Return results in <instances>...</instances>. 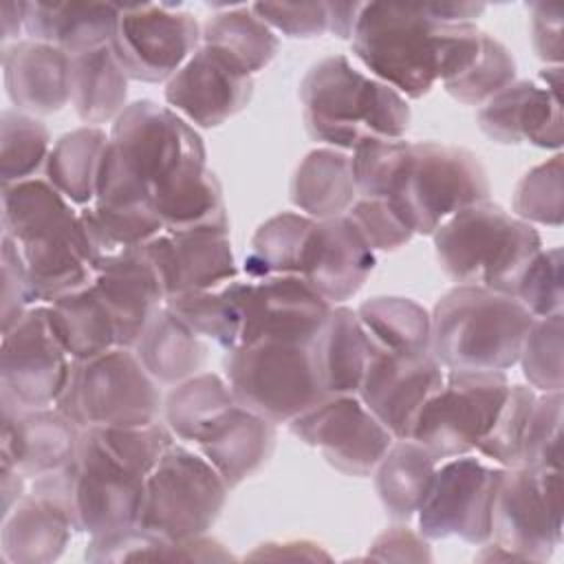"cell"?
<instances>
[{"label": "cell", "mask_w": 564, "mask_h": 564, "mask_svg": "<svg viewBox=\"0 0 564 564\" xmlns=\"http://www.w3.org/2000/svg\"><path fill=\"white\" fill-rule=\"evenodd\" d=\"M207 159L200 134L170 106L132 101L112 121L97 178V205L150 207V196L174 174Z\"/></svg>", "instance_id": "1"}, {"label": "cell", "mask_w": 564, "mask_h": 564, "mask_svg": "<svg viewBox=\"0 0 564 564\" xmlns=\"http://www.w3.org/2000/svg\"><path fill=\"white\" fill-rule=\"evenodd\" d=\"M2 236L24 260L33 302L51 304L93 284L79 212L46 178L2 185Z\"/></svg>", "instance_id": "2"}, {"label": "cell", "mask_w": 564, "mask_h": 564, "mask_svg": "<svg viewBox=\"0 0 564 564\" xmlns=\"http://www.w3.org/2000/svg\"><path fill=\"white\" fill-rule=\"evenodd\" d=\"M476 24H445L421 4L364 2L350 46L357 59L408 99H421L452 68Z\"/></svg>", "instance_id": "3"}, {"label": "cell", "mask_w": 564, "mask_h": 564, "mask_svg": "<svg viewBox=\"0 0 564 564\" xmlns=\"http://www.w3.org/2000/svg\"><path fill=\"white\" fill-rule=\"evenodd\" d=\"M300 104L311 139L341 152L366 141L403 139L410 128L408 99L357 70L346 55L324 57L306 70Z\"/></svg>", "instance_id": "4"}, {"label": "cell", "mask_w": 564, "mask_h": 564, "mask_svg": "<svg viewBox=\"0 0 564 564\" xmlns=\"http://www.w3.org/2000/svg\"><path fill=\"white\" fill-rule=\"evenodd\" d=\"M430 355L443 370H500L518 364L533 315L511 295L456 284L432 313Z\"/></svg>", "instance_id": "5"}, {"label": "cell", "mask_w": 564, "mask_h": 564, "mask_svg": "<svg viewBox=\"0 0 564 564\" xmlns=\"http://www.w3.org/2000/svg\"><path fill=\"white\" fill-rule=\"evenodd\" d=\"M436 260L447 278L463 286H482L511 295L513 286L542 249L533 225L489 200L447 218L434 234Z\"/></svg>", "instance_id": "6"}, {"label": "cell", "mask_w": 564, "mask_h": 564, "mask_svg": "<svg viewBox=\"0 0 564 564\" xmlns=\"http://www.w3.org/2000/svg\"><path fill=\"white\" fill-rule=\"evenodd\" d=\"M77 427H132L161 421L163 397L132 348H110L70 364L55 401Z\"/></svg>", "instance_id": "7"}, {"label": "cell", "mask_w": 564, "mask_h": 564, "mask_svg": "<svg viewBox=\"0 0 564 564\" xmlns=\"http://www.w3.org/2000/svg\"><path fill=\"white\" fill-rule=\"evenodd\" d=\"M143 487V476L108 456L84 430L73 463L33 480V489L57 498L73 529L90 538L137 524Z\"/></svg>", "instance_id": "8"}, {"label": "cell", "mask_w": 564, "mask_h": 564, "mask_svg": "<svg viewBox=\"0 0 564 564\" xmlns=\"http://www.w3.org/2000/svg\"><path fill=\"white\" fill-rule=\"evenodd\" d=\"M225 381L236 403L273 425L293 421L326 397L308 344H238L227 350Z\"/></svg>", "instance_id": "9"}, {"label": "cell", "mask_w": 564, "mask_h": 564, "mask_svg": "<svg viewBox=\"0 0 564 564\" xmlns=\"http://www.w3.org/2000/svg\"><path fill=\"white\" fill-rule=\"evenodd\" d=\"M227 494V482L203 454L172 445L145 478L137 524L176 542L205 535Z\"/></svg>", "instance_id": "10"}, {"label": "cell", "mask_w": 564, "mask_h": 564, "mask_svg": "<svg viewBox=\"0 0 564 564\" xmlns=\"http://www.w3.org/2000/svg\"><path fill=\"white\" fill-rule=\"evenodd\" d=\"M489 192L487 170L467 148L410 143L399 205L414 234L432 236L456 212L489 200Z\"/></svg>", "instance_id": "11"}, {"label": "cell", "mask_w": 564, "mask_h": 564, "mask_svg": "<svg viewBox=\"0 0 564 564\" xmlns=\"http://www.w3.org/2000/svg\"><path fill=\"white\" fill-rule=\"evenodd\" d=\"M500 370H445L441 388L427 399L410 438L438 460L478 449L509 392Z\"/></svg>", "instance_id": "12"}, {"label": "cell", "mask_w": 564, "mask_h": 564, "mask_svg": "<svg viewBox=\"0 0 564 564\" xmlns=\"http://www.w3.org/2000/svg\"><path fill=\"white\" fill-rule=\"evenodd\" d=\"M491 538L522 562H546L562 544V469H502Z\"/></svg>", "instance_id": "13"}, {"label": "cell", "mask_w": 564, "mask_h": 564, "mask_svg": "<svg viewBox=\"0 0 564 564\" xmlns=\"http://www.w3.org/2000/svg\"><path fill=\"white\" fill-rule=\"evenodd\" d=\"M203 31L196 18L178 4H119V22L110 48L134 82H170L196 53Z\"/></svg>", "instance_id": "14"}, {"label": "cell", "mask_w": 564, "mask_h": 564, "mask_svg": "<svg viewBox=\"0 0 564 564\" xmlns=\"http://www.w3.org/2000/svg\"><path fill=\"white\" fill-rule=\"evenodd\" d=\"M505 467H487L469 454L447 458L436 467L416 511L425 540L460 538L480 546L491 540L494 494Z\"/></svg>", "instance_id": "15"}, {"label": "cell", "mask_w": 564, "mask_h": 564, "mask_svg": "<svg viewBox=\"0 0 564 564\" xmlns=\"http://www.w3.org/2000/svg\"><path fill=\"white\" fill-rule=\"evenodd\" d=\"M73 359L57 339L48 306H31L9 330H2V397L20 408H51L59 399Z\"/></svg>", "instance_id": "16"}, {"label": "cell", "mask_w": 564, "mask_h": 564, "mask_svg": "<svg viewBox=\"0 0 564 564\" xmlns=\"http://www.w3.org/2000/svg\"><path fill=\"white\" fill-rule=\"evenodd\" d=\"M302 443L346 476H370L394 436L357 394H330L289 421Z\"/></svg>", "instance_id": "17"}, {"label": "cell", "mask_w": 564, "mask_h": 564, "mask_svg": "<svg viewBox=\"0 0 564 564\" xmlns=\"http://www.w3.org/2000/svg\"><path fill=\"white\" fill-rule=\"evenodd\" d=\"M231 291L242 317L238 344H311L330 311L300 275L234 280Z\"/></svg>", "instance_id": "18"}, {"label": "cell", "mask_w": 564, "mask_h": 564, "mask_svg": "<svg viewBox=\"0 0 564 564\" xmlns=\"http://www.w3.org/2000/svg\"><path fill=\"white\" fill-rule=\"evenodd\" d=\"M476 119L478 128L498 143L560 150L564 143L562 66H549L533 79L509 84L480 106Z\"/></svg>", "instance_id": "19"}, {"label": "cell", "mask_w": 564, "mask_h": 564, "mask_svg": "<svg viewBox=\"0 0 564 564\" xmlns=\"http://www.w3.org/2000/svg\"><path fill=\"white\" fill-rule=\"evenodd\" d=\"M251 93L253 75L203 42L165 84L167 106L200 128L231 119L247 106Z\"/></svg>", "instance_id": "20"}, {"label": "cell", "mask_w": 564, "mask_h": 564, "mask_svg": "<svg viewBox=\"0 0 564 564\" xmlns=\"http://www.w3.org/2000/svg\"><path fill=\"white\" fill-rule=\"evenodd\" d=\"M443 366L427 355L372 350L357 397L401 441L410 438L416 416L443 383Z\"/></svg>", "instance_id": "21"}, {"label": "cell", "mask_w": 564, "mask_h": 564, "mask_svg": "<svg viewBox=\"0 0 564 564\" xmlns=\"http://www.w3.org/2000/svg\"><path fill=\"white\" fill-rule=\"evenodd\" d=\"M165 300L189 291L220 289L238 278L229 229L161 231L141 247Z\"/></svg>", "instance_id": "22"}, {"label": "cell", "mask_w": 564, "mask_h": 564, "mask_svg": "<svg viewBox=\"0 0 564 564\" xmlns=\"http://www.w3.org/2000/svg\"><path fill=\"white\" fill-rule=\"evenodd\" d=\"M0 463L15 467L24 478H40L73 463L82 427L53 408H20L2 397Z\"/></svg>", "instance_id": "23"}, {"label": "cell", "mask_w": 564, "mask_h": 564, "mask_svg": "<svg viewBox=\"0 0 564 564\" xmlns=\"http://www.w3.org/2000/svg\"><path fill=\"white\" fill-rule=\"evenodd\" d=\"M375 262V251L348 216L315 220L300 278L335 306L350 300L364 286Z\"/></svg>", "instance_id": "24"}, {"label": "cell", "mask_w": 564, "mask_h": 564, "mask_svg": "<svg viewBox=\"0 0 564 564\" xmlns=\"http://www.w3.org/2000/svg\"><path fill=\"white\" fill-rule=\"evenodd\" d=\"M90 286L108 308L119 348H132L165 304L159 278L141 249L95 269Z\"/></svg>", "instance_id": "25"}, {"label": "cell", "mask_w": 564, "mask_h": 564, "mask_svg": "<svg viewBox=\"0 0 564 564\" xmlns=\"http://www.w3.org/2000/svg\"><path fill=\"white\" fill-rule=\"evenodd\" d=\"M4 88L15 110L59 112L70 101V55L57 46L22 40L2 48Z\"/></svg>", "instance_id": "26"}, {"label": "cell", "mask_w": 564, "mask_h": 564, "mask_svg": "<svg viewBox=\"0 0 564 564\" xmlns=\"http://www.w3.org/2000/svg\"><path fill=\"white\" fill-rule=\"evenodd\" d=\"M73 522L66 507L44 494L31 489L2 518L0 555L7 564H48L55 562L68 540Z\"/></svg>", "instance_id": "27"}, {"label": "cell", "mask_w": 564, "mask_h": 564, "mask_svg": "<svg viewBox=\"0 0 564 564\" xmlns=\"http://www.w3.org/2000/svg\"><path fill=\"white\" fill-rule=\"evenodd\" d=\"M196 445L227 487L234 489L269 460L275 447V425L236 403Z\"/></svg>", "instance_id": "28"}, {"label": "cell", "mask_w": 564, "mask_h": 564, "mask_svg": "<svg viewBox=\"0 0 564 564\" xmlns=\"http://www.w3.org/2000/svg\"><path fill=\"white\" fill-rule=\"evenodd\" d=\"M119 22L117 2H26L29 40L62 48L70 57L108 46Z\"/></svg>", "instance_id": "29"}, {"label": "cell", "mask_w": 564, "mask_h": 564, "mask_svg": "<svg viewBox=\"0 0 564 564\" xmlns=\"http://www.w3.org/2000/svg\"><path fill=\"white\" fill-rule=\"evenodd\" d=\"M308 346L317 381L326 397L359 392L372 346L352 308L344 304L330 306Z\"/></svg>", "instance_id": "30"}, {"label": "cell", "mask_w": 564, "mask_h": 564, "mask_svg": "<svg viewBox=\"0 0 564 564\" xmlns=\"http://www.w3.org/2000/svg\"><path fill=\"white\" fill-rule=\"evenodd\" d=\"M150 207L159 216L163 231L229 229L220 181L203 165H189L156 187Z\"/></svg>", "instance_id": "31"}, {"label": "cell", "mask_w": 564, "mask_h": 564, "mask_svg": "<svg viewBox=\"0 0 564 564\" xmlns=\"http://www.w3.org/2000/svg\"><path fill=\"white\" fill-rule=\"evenodd\" d=\"M357 200L350 156L335 148L311 150L291 178V203L308 218L346 216Z\"/></svg>", "instance_id": "32"}, {"label": "cell", "mask_w": 564, "mask_h": 564, "mask_svg": "<svg viewBox=\"0 0 564 564\" xmlns=\"http://www.w3.org/2000/svg\"><path fill=\"white\" fill-rule=\"evenodd\" d=\"M84 557L97 564H121L143 560H170V562H227L234 555L214 538L198 535L189 540H167L139 524L90 538Z\"/></svg>", "instance_id": "33"}, {"label": "cell", "mask_w": 564, "mask_h": 564, "mask_svg": "<svg viewBox=\"0 0 564 564\" xmlns=\"http://www.w3.org/2000/svg\"><path fill=\"white\" fill-rule=\"evenodd\" d=\"M132 350L159 386H176L198 375L207 359V346L200 337L165 304L150 319Z\"/></svg>", "instance_id": "34"}, {"label": "cell", "mask_w": 564, "mask_h": 564, "mask_svg": "<svg viewBox=\"0 0 564 564\" xmlns=\"http://www.w3.org/2000/svg\"><path fill=\"white\" fill-rule=\"evenodd\" d=\"M436 467L438 458L416 441H392L372 471L377 496L392 520L408 522L416 516Z\"/></svg>", "instance_id": "35"}, {"label": "cell", "mask_w": 564, "mask_h": 564, "mask_svg": "<svg viewBox=\"0 0 564 564\" xmlns=\"http://www.w3.org/2000/svg\"><path fill=\"white\" fill-rule=\"evenodd\" d=\"M128 75L110 44L70 57V104L86 126L115 121L128 106Z\"/></svg>", "instance_id": "36"}, {"label": "cell", "mask_w": 564, "mask_h": 564, "mask_svg": "<svg viewBox=\"0 0 564 564\" xmlns=\"http://www.w3.org/2000/svg\"><path fill=\"white\" fill-rule=\"evenodd\" d=\"M359 324L377 352L427 355L432 317L414 300L401 295H377L355 311Z\"/></svg>", "instance_id": "37"}, {"label": "cell", "mask_w": 564, "mask_h": 564, "mask_svg": "<svg viewBox=\"0 0 564 564\" xmlns=\"http://www.w3.org/2000/svg\"><path fill=\"white\" fill-rule=\"evenodd\" d=\"M108 145L99 126H82L62 134L48 152L46 181L75 205H90L97 194V178Z\"/></svg>", "instance_id": "38"}, {"label": "cell", "mask_w": 564, "mask_h": 564, "mask_svg": "<svg viewBox=\"0 0 564 564\" xmlns=\"http://www.w3.org/2000/svg\"><path fill=\"white\" fill-rule=\"evenodd\" d=\"M46 306L53 330L70 359L84 361L117 348L112 319L93 286L62 295Z\"/></svg>", "instance_id": "39"}, {"label": "cell", "mask_w": 564, "mask_h": 564, "mask_svg": "<svg viewBox=\"0 0 564 564\" xmlns=\"http://www.w3.org/2000/svg\"><path fill=\"white\" fill-rule=\"evenodd\" d=\"M79 220L86 234L93 269L139 251L148 240L163 231L152 207L115 209L90 203L79 212Z\"/></svg>", "instance_id": "40"}, {"label": "cell", "mask_w": 564, "mask_h": 564, "mask_svg": "<svg viewBox=\"0 0 564 564\" xmlns=\"http://www.w3.org/2000/svg\"><path fill=\"white\" fill-rule=\"evenodd\" d=\"M313 225L315 218L295 212H282L264 220L253 234L245 258L247 278L300 275Z\"/></svg>", "instance_id": "41"}, {"label": "cell", "mask_w": 564, "mask_h": 564, "mask_svg": "<svg viewBox=\"0 0 564 564\" xmlns=\"http://www.w3.org/2000/svg\"><path fill=\"white\" fill-rule=\"evenodd\" d=\"M203 44L225 53L253 75L275 57L280 40L249 4H229L205 22Z\"/></svg>", "instance_id": "42"}, {"label": "cell", "mask_w": 564, "mask_h": 564, "mask_svg": "<svg viewBox=\"0 0 564 564\" xmlns=\"http://www.w3.org/2000/svg\"><path fill=\"white\" fill-rule=\"evenodd\" d=\"M236 405L229 383L216 372H198L176 383L163 401V419L174 436L198 443V438Z\"/></svg>", "instance_id": "43"}, {"label": "cell", "mask_w": 564, "mask_h": 564, "mask_svg": "<svg viewBox=\"0 0 564 564\" xmlns=\"http://www.w3.org/2000/svg\"><path fill=\"white\" fill-rule=\"evenodd\" d=\"M181 322H185L198 337H207L225 350L238 346L242 317L236 304L231 282L212 291H189L165 300Z\"/></svg>", "instance_id": "44"}, {"label": "cell", "mask_w": 564, "mask_h": 564, "mask_svg": "<svg viewBox=\"0 0 564 564\" xmlns=\"http://www.w3.org/2000/svg\"><path fill=\"white\" fill-rule=\"evenodd\" d=\"M51 152L46 126L20 110H2L0 117V176L2 185L37 178Z\"/></svg>", "instance_id": "45"}, {"label": "cell", "mask_w": 564, "mask_h": 564, "mask_svg": "<svg viewBox=\"0 0 564 564\" xmlns=\"http://www.w3.org/2000/svg\"><path fill=\"white\" fill-rule=\"evenodd\" d=\"M513 82V55L502 42L482 31V40L476 55L458 75L443 82V88L465 106H482Z\"/></svg>", "instance_id": "46"}, {"label": "cell", "mask_w": 564, "mask_h": 564, "mask_svg": "<svg viewBox=\"0 0 564 564\" xmlns=\"http://www.w3.org/2000/svg\"><path fill=\"white\" fill-rule=\"evenodd\" d=\"M410 152V141H366L350 154V170L359 198H381L399 205V187ZM401 207V205H399Z\"/></svg>", "instance_id": "47"}, {"label": "cell", "mask_w": 564, "mask_h": 564, "mask_svg": "<svg viewBox=\"0 0 564 564\" xmlns=\"http://www.w3.org/2000/svg\"><path fill=\"white\" fill-rule=\"evenodd\" d=\"M84 432L108 456L143 478H148L163 454L174 445L172 430L161 421L132 427H86Z\"/></svg>", "instance_id": "48"}, {"label": "cell", "mask_w": 564, "mask_h": 564, "mask_svg": "<svg viewBox=\"0 0 564 564\" xmlns=\"http://www.w3.org/2000/svg\"><path fill=\"white\" fill-rule=\"evenodd\" d=\"M562 154L529 170L513 192V216L524 223L560 227L564 220Z\"/></svg>", "instance_id": "49"}, {"label": "cell", "mask_w": 564, "mask_h": 564, "mask_svg": "<svg viewBox=\"0 0 564 564\" xmlns=\"http://www.w3.org/2000/svg\"><path fill=\"white\" fill-rule=\"evenodd\" d=\"M562 313L533 319L522 348L520 366L529 386L540 392H562V350H564Z\"/></svg>", "instance_id": "50"}, {"label": "cell", "mask_w": 564, "mask_h": 564, "mask_svg": "<svg viewBox=\"0 0 564 564\" xmlns=\"http://www.w3.org/2000/svg\"><path fill=\"white\" fill-rule=\"evenodd\" d=\"M535 390L529 386H509L507 399L487 432L480 441L478 449L489 460L498 463L505 469H513L522 465V443L529 427L531 410L535 403Z\"/></svg>", "instance_id": "51"}, {"label": "cell", "mask_w": 564, "mask_h": 564, "mask_svg": "<svg viewBox=\"0 0 564 564\" xmlns=\"http://www.w3.org/2000/svg\"><path fill=\"white\" fill-rule=\"evenodd\" d=\"M562 249H540L520 273L511 297H516L535 319L562 313Z\"/></svg>", "instance_id": "52"}, {"label": "cell", "mask_w": 564, "mask_h": 564, "mask_svg": "<svg viewBox=\"0 0 564 564\" xmlns=\"http://www.w3.org/2000/svg\"><path fill=\"white\" fill-rule=\"evenodd\" d=\"M562 392H542L535 397L520 467L562 469Z\"/></svg>", "instance_id": "53"}, {"label": "cell", "mask_w": 564, "mask_h": 564, "mask_svg": "<svg viewBox=\"0 0 564 564\" xmlns=\"http://www.w3.org/2000/svg\"><path fill=\"white\" fill-rule=\"evenodd\" d=\"M372 251H394L412 240L414 229L403 209L392 200L359 198L346 212Z\"/></svg>", "instance_id": "54"}, {"label": "cell", "mask_w": 564, "mask_h": 564, "mask_svg": "<svg viewBox=\"0 0 564 564\" xmlns=\"http://www.w3.org/2000/svg\"><path fill=\"white\" fill-rule=\"evenodd\" d=\"M251 11L286 37H319L328 31L326 2H253Z\"/></svg>", "instance_id": "55"}, {"label": "cell", "mask_w": 564, "mask_h": 564, "mask_svg": "<svg viewBox=\"0 0 564 564\" xmlns=\"http://www.w3.org/2000/svg\"><path fill=\"white\" fill-rule=\"evenodd\" d=\"M33 304L24 260L11 238L2 236V330H9Z\"/></svg>", "instance_id": "56"}, {"label": "cell", "mask_w": 564, "mask_h": 564, "mask_svg": "<svg viewBox=\"0 0 564 564\" xmlns=\"http://www.w3.org/2000/svg\"><path fill=\"white\" fill-rule=\"evenodd\" d=\"M366 557L381 562H427L432 560V553L421 533H414L408 527H390L377 535Z\"/></svg>", "instance_id": "57"}, {"label": "cell", "mask_w": 564, "mask_h": 564, "mask_svg": "<svg viewBox=\"0 0 564 564\" xmlns=\"http://www.w3.org/2000/svg\"><path fill=\"white\" fill-rule=\"evenodd\" d=\"M531 40L542 62L562 64V9L557 4H531Z\"/></svg>", "instance_id": "58"}, {"label": "cell", "mask_w": 564, "mask_h": 564, "mask_svg": "<svg viewBox=\"0 0 564 564\" xmlns=\"http://www.w3.org/2000/svg\"><path fill=\"white\" fill-rule=\"evenodd\" d=\"M249 560H330L326 551L319 549L315 542L306 540H293V542H267L260 544L253 553L247 555Z\"/></svg>", "instance_id": "59"}, {"label": "cell", "mask_w": 564, "mask_h": 564, "mask_svg": "<svg viewBox=\"0 0 564 564\" xmlns=\"http://www.w3.org/2000/svg\"><path fill=\"white\" fill-rule=\"evenodd\" d=\"M364 2H326L328 31L341 40H350Z\"/></svg>", "instance_id": "60"}, {"label": "cell", "mask_w": 564, "mask_h": 564, "mask_svg": "<svg viewBox=\"0 0 564 564\" xmlns=\"http://www.w3.org/2000/svg\"><path fill=\"white\" fill-rule=\"evenodd\" d=\"M24 476L11 467L0 463V491H2V518L15 507V502L26 494L24 491Z\"/></svg>", "instance_id": "61"}, {"label": "cell", "mask_w": 564, "mask_h": 564, "mask_svg": "<svg viewBox=\"0 0 564 564\" xmlns=\"http://www.w3.org/2000/svg\"><path fill=\"white\" fill-rule=\"evenodd\" d=\"M0 15H2V48H4L9 46L11 40L18 42L20 31H24L26 2H2Z\"/></svg>", "instance_id": "62"}]
</instances>
